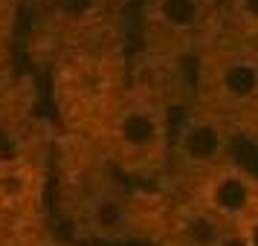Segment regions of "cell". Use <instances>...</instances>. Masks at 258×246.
I'll use <instances>...</instances> for the list:
<instances>
[{
    "instance_id": "7a4b0ae2",
    "label": "cell",
    "mask_w": 258,
    "mask_h": 246,
    "mask_svg": "<svg viewBox=\"0 0 258 246\" xmlns=\"http://www.w3.org/2000/svg\"><path fill=\"white\" fill-rule=\"evenodd\" d=\"M107 148L122 174L157 180L168 171L171 113L160 87L140 81L119 96L107 113Z\"/></svg>"
},
{
    "instance_id": "52a82bcc",
    "label": "cell",
    "mask_w": 258,
    "mask_h": 246,
    "mask_svg": "<svg viewBox=\"0 0 258 246\" xmlns=\"http://www.w3.org/2000/svg\"><path fill=\"white\" fill-rule=\"evenodd\" d=\"M232 240L238 246H258V206L241 220V226L232 232Z\"/></svg>"
},
{
    "instance_id": "ba28073f",
    "label": "cell",
    "mask_w": 258,
    "mask_h": 246,
    "mask_svg": "<svg viewBox=\"0 0 258 246\" xmlns=\"http://www.w3.org/2000/svg\"><path fill=\"white\" fill-rule=\"evenodd\" d=\"M102 3H125V0H102Z\"/></svg>"
},
{
    "instance_id": "3957f363",
    "label": "cell",
    "mask_w": 258,
    "mask_h": 246,
    "mask_svg": "<svg viewBox=\"0 0 258 246\" xmlns=\"http://www.w3.org/2000/svg\"><path fill=\"white\" fill-rule=\"evenodd\" d=\"M145 44L160 58H183L209 47L223 32L221 0H145Z\"/></svg>"
},
{
    "instance_id": "5b68a950",
    "label": "cell",
    "mask_w": 258,
    "mask_h": 246,
    "mask_svg": "<svg viewBox=\"0 0 258 246\" xmlns=\"http://www.w3.org/2000/svg\"><path fill=\"white\" fill-rule=\"evenodd\" d=\"M186 200L232 234L258 206V174L241 162H226L186 186Z\"/></svg>"
},
{
    "instance_id": "8992f818",
    "label": "cell",
    "mask_w": 258,
    "mask_h": 246,
    "mask_svg": "<svg viewBox=\"0 0 258 246\" xmlns=\"http://www.w3.org/2000/svg\"><path fill=\"white\" fill-rule=\"evenodd\" d=\"M223 32L258 44V0H221Z\"/></svg>"
},
{
    "instance_id": "6da1fadb",
    "label": "cell",
    "mask_w": 258,
    "mask_h": 246,
    "mask_svg": "<svg viewBox=\"0 0 258 246\" xmlns=\"http://www.w3.org/2000/svg\"><path fill=\"white\" fill-rule=\"evenodd\" d=\"M191 102L232 128L235 136L258 142V44L221 35L195 58Z\"/></svg>"
},
{
    "instance_id": "277c9868",
    "label": "cell",
    "mask_w": 258,
    "mask_h": 246,
    "mask_svg": "<svg viewBox=\"0 0 258 246\" xmlns=\"http://www.w3.org/2000/svg\"><path fill=\"white\" fill-rule=\"evenodd\" d=\"M235 133L218 113L206 110L198 102H188L177 128H171V153L168 168L183 183H195L221 165L232 162Z\"/></svg>"
}]
</instances>
